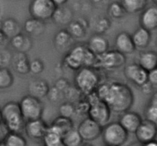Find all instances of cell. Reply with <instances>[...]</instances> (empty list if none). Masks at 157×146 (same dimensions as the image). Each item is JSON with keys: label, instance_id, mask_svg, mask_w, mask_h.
Instances as JSON below:
<instances>
[{"label": "cell", "instance_id": "1", "mask_svg": "<svg viewBox=\"0 0 157 146\" xmlns=\"http://www.w3.org/2000/svg\"><path fill=\"white\" fill-rule=\"evenodd\" d=\"M95 93L112 112L117 113L129 111L134 103V94L131 88L119 81L108 80L101 83Z\"/></svg>", "mask_w": 157, "mask_h": 146}, {"label": "cell", "instance_id": "2", "mask_svg": "<svg viewBox=\"0 0 157 146\" xmlns=\"http://www.w3.org/2000/svg\"><path fill=\"white\" fill-rule=\"evenodd\" d=\"M97 58L98 57L89 50L87 45L80 44L69 51L64 57V62L71 70H78L84 67H95Z\"/></svg>", "mask_w": 157, "mask_h": 146}, {"label": "cell", "instance_id": "3", "mask_svg": "<svg viewBox=\"0 0 157 146\" xmlns=\"http://www.w3.org/2000/svg\"><path fill=\"white\" fill-rule=\"evenodd\" d=\"M100 84L101 77L98 69L84 67L77 70L75 77V85L80 93L87 96L96 91Z\"/></svg>", "mask_w": 157, "mask_h": 146}, {"label": "cell", "instance_id": "4", "mask_svg": "<svg viewBox=\"0 0 157 146\" xmlns=\"http://www.w3.org/2000/svg\"><path fill=\"white\" fill-rule=\"evenodd\" d=\"M1 112L2 121L10 133H21L24 131L25 121L21 114L18 103L15 101L6 103L1 109Z\"/></svg>", "mask_w": 157, "mask_h": 146}, {"label": "cell", "instance_id": "5", "mask_svg": "<svg viewBox=\"0 0 157 146\" xmlns=\"http://www.w3.org/2000/svg\"><path fill=\"white\" fill-rule=\"evenodd\" d=\"M87 102L88 103V117L102 127L110 122L112 111L110 107L98 97L95 92L87 95Z\"/></svg>", "mask_w": 157, "mask_h": 146}, {"label": "cell", "instance_id": "6", "mask_svg": "<svg viewBox=\"0 0 157 146\" xmlns=\"http://www.w3.org/2000/svg\"><path fill=\"white\" fill-rule=\"evenodd\" d=\"M101 136L106 145L124 146L128 140L129 133L119 122H112L103 127Z\"/></svg>", "mask_w": 157, "mask_h": 146}, {"label": "cell", "instance_id": "7", "mask_svg": "<svg viewBox=\"0 0 157 146\" xmlns=\"http://www.w3.org/2000/svg\"><path fill=\"white\" fill-rule=\"evenodd\" d=\"M18 103L25 122L41 119L44 105L41 99L28 94L23 96Z\"/></svg>", "mask_w": 157, "mask_h": 146}, {"label": "cell", "instance_id": "8", "mask_svg": "<svg viewBox=\"0 0 157 146\" xmlns=\"http://www.w3.org/2000/svg\"><path fill=\"white\" fill-rule=\"evenodd\" d=\"M58 6L52 0H32L29 12L33 18L44 21L53 18Z\"/></svg>", "mask_w": 157, "mask_h": 146}, {"label": "cell", "instance_id": "9", "mask_svg": "<svg viewBox=\"0 0 157 146\" xmlns=\"http://www.w3.org/2000/svg\"><path fill=\"white\" fill-rule=\"evenodd\" d=\"M126 56L117 51H110L97 58V63L94 68H102L104 70H112L119 69L125 66Z\"/></svg>", "mask_w": 157, "mask_h": 146}, {"label": "cell", "instance_id": "10", "mask_svg": "<svg viewBox=\"0 0 157 146\" xmlns=\"http://www.w3.org/2000/svg\"><path fill=\"white\" fill-rule=\"evenodd\" d=\"M102 129L103 127L98 122L90 117H87L81 121L77 129L84 142H91L101 136Z\"/></svg>", "mask_w": 157, "mask_h": 146}, {"label": "cell", "instance_id": "11", "mask_svg": "<svg viewBox=\"0 0 157 146\" xmlns=\"http://www.w3.org/2000/svg\"><path fill=\"white\" fill-rule=\"evenodd\" d=\"M124 75L129 81L140 87L148 82V72L138 63H133L124 67Z\"/></svg>", "mask_w": 157, "mask_h": 146}, {"label": "cell", "instance_id": "12", "mask_svg": "<svg viewBox=\"0 0 157 146\" xmlns=\"http://www.w3.org/2000/svg\"><path fill=\"white\" fill-rule=\"evenodd\" d=\"M135 136L138 142L142 145L156 140L157 125L147 119H143L142 122L135 132Z\"/></svg>", "mask_w": 157, "mask_h": 146}, {"label": "cell", "instance_id": "13", "mask_svg": "<svg viewBox=\"0 0 157 146\" xmlns=\"http://www.w3.org/2000/svg\"><path fill=\"white\" fill-rule=\"evenodd\" d=\"M49 125L42 119L28 121L25 124L24 132L28 137L34 140H42Z\"/></svg>", "mask_w": 157, "mask_h": 146}, {"label": "cell", "instance_id": "14", "mask_svg": "<svg viewBox=\"0 0 157 146\" xmlns=\"http://www.w3.org/2000/svg\"><path fill=\"white\" fill-rule=\"evenodd\" d=\"M142 121L143 119L140 115L136 112L129 110L125 113H121L118 122L122 125L123 128L130 134V133H135Z\"/></svg>", "mask_w": 157, "mask_h": 146}, {"label": "cell", "instance_id": "15", "mask_svg": "<svg viewBox=\"0 0 157 146\" xmlns=\"http://www.w3.org/2000/svg\"><path fill=\"white\" fill-rule=\"evenodd\" d=\"M114 46L116 51L125 56L131 54L136 50L131 35L126 32H122L117 35L114 40Z\"/></svg>", "mask_w": 157, "mask_h": 146}, {"label": "cell", "instance_id": "16", "mask_svg": "<svg viewBox=\"0 0 157 146\" xmlns=\"http://www.w3.org/2000/svg\"><path fill=\"white\" fill-rule=\"evenodd\" d=\"M140 23L141 27L150 32L157 29V6H148L141 12Z\"/></svg>", "mask_w": 157, "mask_h": 146}, {"label": "cell", "instance_id": "17", "mask_svg": "<svg viewBox=\"0 0 157 146\" xmlns=\"http://www.w3.org/2000/svg\"><path fill=\"white\" fill-rule=\"evenodd\" d=\"M87 47L97 57L104 54L110 49L109 41L101 35H94L89 39Z\"/></svg>", "mask_w": 157, "mask_h": 146}, {"label": "cell", "instance_id": "18", "mask_svg": "<svg viewBox=\"0 0 157 146\" xmlns=\"http://www.w3.org/2000/svg\"><path fill=\"white\" fill-rule=\"evenodd\" d=\"M131 36L135 47L138 50H144L147 48L150 45L152 38L151 32L141 26L133 32Z\"/></svg>", "mask_w": 157, "mask_h": 146}, {"label": "cell", "instance_id": "19", "mask_svg": "<svg viewBox=\"0 0 157 146\" xmlns=\"http://www.w3.org/2000/svg\"><path fill=\"white\" fill-rule=\"evenodd\" d=\"M29 95L41 99V98L48 94L50 89H49L48 84L45 80L38 79L32 81L29 84Z\"/></svg>", "mask_w": 157, "mask_h": 146}, {"label": "cell", "instance_id": "20", "mask_svg": "<svg viewBox=\"0 0 157 146\" xmlns=\"http://www.w3.org/2000/svg\"><path fill=\"white\" fill-rule=\"evenodd\" d=\"M138 64L147 72L157 68V52L155 51H144L141 52Z\"/></svg>", "mask_w": 157, "mask_h": 146}, {"label": "cell", "instance_id": "21", "mask_svg": "<svg viewBox=\"0 0 157 146\" xmlns=\"http://www.w3.org/2000/svg\"><path fill=\"white\" fill-rule=\"evenodd\" d=\"M0 29L6 38L12 39L16 35L21 34L20 24L14 18H6L0 24Z\"/></svg>", "mask_w": 157, "mask_h": 146}, {"label": "cell", "instance_id": "22", "mask_svg": "<svg viewBox=\"0 0 157 146\" xmlns=\"http://www.w3.org/2000/svg\"><path fill=\"white\" fill-rule=\"evenodd\" d=\"M121 4L126 13L136 14L142 12L147 7L148 0H121Z\"/></svg>", "mask_w": 157, "mask_h": 146}, {"label": "cell", "instance_id": "23", "mask_svg": "<svg viewBox=\"0 0 157 146\" xmlns=\"http://www.w3.org/2000/svg\"><path fill=\"white\" fill-rule=\"evenodd\" d=\"M51 126L55 129L57 132H58L62 136V137L65 133L75 128L74 122L71 118H67L61 116L57 117L52 122Z\"/></svg>", "mask_w": 157, "mask_h": 146}, {"label": "cell", "instance_id": "24", "mask_svg": "<svg viewBox=\"0 0 157 146\" xmlns=\"http://www.w3.org/2000/svg\"><path fill=\"white\" fill-rule=\"evenodd\" d=\"M44 146H66L63 142L62 136L51 125L42 139Z\"/></svg>", "mask_w": 157, "mask_h": 146}, {"label": "cell", "instance_id": "25", "mask_svg": "<svg viewBox=\"0 0 157 146\" xmlns=\"http://www.w3.org/2000/svg\"><path fill=\"white\" fill-rule=\"evenodd\" d=\"M72 41L73 37L66 30H61L58 32L54 38L55 47L60 51H64L68 48L72 43Z\"/></svg>", "mask_w": 157, "mask_h": 146}, {"label": "cell", "instance_id": "26", "mask_svg": "<svg viewBox=\"0 0 157 146\" xmlns=\"http://www.w3.org/2000/svg\"><path fill=\"white\" fill-rule=\"evenodd\" d=\"M11 44L15 49H16L18 52L25 53L29 50H30L32 47V41L30 38L28 36L19 34L15 37L10 39Z\"/></svg>", "mask_w": 157, "mask_h": 146}, {"label": "cell", "instance_id": "27", "mask_svg": "<svg viewBox=\"0 0 157 146\" xmlns=\"http://www.w3.org/2000/svg\"><path fill=\"white\" fill-rule=\"evenodd\" d=\"M29 61L26 57L25 54L18 52L13 58V66L15 71L20 74H27L30 72L29 70Z\"/></svg>", "mask_w": 157, "mask_h": 146}, {"label": "cell", "instance_id": "28", "mask_svg": "<svg viewBox=\"0 0 157 146\" xmlns=\"http://www.w3.org/2000/svg\"><path fill=\"white\" fill-rule=\"evenodd\" d=\"M24 28L30 36H39L44 32V25L43 21L32 18L25 21Z\"/></svg>", "mask_w": 157, "mask_h": 146}, {"label": "cell", "instance_id": "29", "mask_svg": "<svg viewBox=\"0 0 157 146\" xmlns=\"http://www.w3.org/2000/svg\"><path fill=\"white\" fill-rule=\"evenodd\" d=\"M145 119L151 121L157 125V91L153 93L146 107Z\"/></svg>", "mask_w": 157, "mask_h": 146}, {"label": "cell", "instance_id": "30", "mask_svg": "<svg viewBox=\"0 0 157 146\" xmlns=\"http://www.w3.org/2000/svg\"><path fill=\"white\" fill-rule=\"evenodd\" d=\"M62 139L66 146H82L84 142L78 129L75 128H73L65 133L63 136Z\"/></svg>", "mask_w": 157, "mask_h": 146}, {"label": "cell", "instance_id": "31", "mask_svg": "<svg viewBox=\"0 0 157 146\" xmlns=\"http://www.w3.org/2000/svg\"><path fill=\"white\" fill-rule=\"evenodd\" d=\"M2 143L4 146H27V141L21 133H9Z\"/></svg>", "mask_w": 157, "mask_h": 146}, {"label": "cell", "instance_id": "32", "mask_svg": "<svg viewBox=\"0 0 157 146\" xmlns=\"http://www.w3.org/2000/svg\"><path fill=\"white\" fill-rule=\"evenodd\" d=\"M14 76L11 70L7 67L0 68V90H6L12 86Z\"/></svg>", "mask_w": 157, "mask_h": 146}, {"label": "cell", "instance_id": "33", "mask_svg": "<svg viewBox=\"0 0 157 146\" xmlns=\"http://www.w3.org/2000/svg\"><path fill=\"white\" fill-rule=\"evenodd\" d=\"M67 32L73 38H82L85 35V28L78 21H72L69 24Z\"/></svg>", "mask_w": 157, "mask_h": 146}, {"label": "cell", "instance_id": "34", "mask_svg": "<svg viewBox=\"0 0 157 146\" xmlns=\"http://www.w3.org/2000/svg\"><path fill=\"white\" fill-rule=\"evenodd\" d=\"M108 13L111 18L114 19H120L124 16L126 12L121 3L113 2L108 8Z\"/></svg>", "mask_w": 157, "mask_h": 146}, {"label": "cell", "instance_id": "35", "mask_svg": "<svg viewBox=\"0 0 157 146\" xmlns=\"http://www.w3.org/2000/svg\"><path fill=\"white\" fill-rule=\"evenodd\" d=\"M75 111H76V110H75V107L71 103H63L59 108L60 116H64V117L67 118L71 117L74 115V113H75Z\"/></svg>", "mask_w": 157, "mask_h": 146}, {"label": "cell", "instance_id": "36", "mask_svg": "<svg viewBox=\"0 0 157 146\" xmlns=\"http://www.w3.org/2000/svg\"><path fill=\"white\" fill-rule=\"evenodd\" d=\"M44 70V64L41 61L35 59L29 64V70L33 74H39Z\"/></svg>", "mask_w": 157, "mask_h": 146}, {"label": "cell", "instance_id": "37", "mask_svg": "<svg viewBox=\"0 0 157 146\" xmlns=\"http://www.w3.org/2000/svg\"><path fill=\"white\" fill-rule=\"evenodd\" d=\"M10 61V54L6 51H0V68L7 67V64Z\"/></svg>", "mask_w": 157, "mask_h": 146}, {"label": "cell", "instance_id": "38", "mask_svg": "<svg viewBox=\"0 0 157 146\" xmlns=\"http://www.w3.org/2000/svg\"><path fill=\"white\" fill-rule=\"evenodd\" d=\"M148 82L153 87L157 86V68L148 72Z\"/></svg>", "mask_w": 157, "mask_h": 146}, {"label": "cell", "instance_id": "39", "mask_svg": "<svg viewBox=\"0 0 157 146\" xmlns=\"http://www.w3.org/2000/svg\"><path fill=\"white\" fill-rule=\"evenodd\" d=\"M9 133H10V132L9 131L7 126L5 125L4 122H3L2 121L0 122V141H1L2 142V141L4 140L5 138L7 136V135L9 134Z\"/></svg>", "mask_w": 157, "mask_h": 146}, {"label": "cell", "instance_id": "40", "mask_svg": "<svg viewBox=\"0 0 157 146\" xmlns=\"http://www.w3.org/2000/svg\"><path fill=\"white\" fill-rule=\"evenodd\" d=\"M153 87L149 82L146 83V84H144L142 87H140L141 90H142L143 93H145V94H150V93H151L152 91H153Z\"/></svg>", "mask_w": 157, "mask_h": 146}, {"label": "cell", "instance_id": "41", "mask_svg": "<svg viewBox=\"0 0 157 146\" xmlns=\"http://www.w3.org/2000/svg\"><path fill=\"white\" fill-rule=\"evenodd\" d=\"M52 1L55 3V5H56L58 7H59V6H62L63 5L65 4L68 0H52Z\"/></svg>", "mask_w": 157, "mask_h": 146}, {"label": "cell", "instance_id": "42", "mask_svg": "<svg viewBox=\"0 0 157 146\" xmlns=\"http://www.w3.org/2000/svg\"><path fill=\"white\" fill-rule=\"evenodd\" d=\"M143 146H157V140L152 141V142H147V143L144 144Z\"/></svg>", "mask_w": 157, "mask_h": 146}, {"label": "cell", "instance_id": "43", "mask_svg": "<svg viewBox=\"0 0 157 146\" xmlns=\"http://www.w3.org/2000/svg\"><path fill=\"white\" fill-rule=\"evenodd\" d=\"M130 146H143V145L141 143H140V142H136V143L132 144V145Z\"/></svg>", "mask_w": 157, "mask_h": 146}, {"label": "cell", "instance_id": "44", "mask_svg": "<svg viewBox=\"0 0 157 146\" xmlns=\"http://www.w3.org/2000/svg\"><path fill=\"white\" fill-rule=\"evenodd\" d=\"M0 122H2V112H1V109H0Z\"/></svg>", "mask_w": 157, "mask_h": 146}, {"label": "cell", "instance_id": "45", "mask_svg": "<svg viewBox=\"0 0 157 146\" xmlns=\"http://www.w3.org/2000/svg\"><path fill=\"white\" fill-rule=\"evenodd\" d=\"M82 146H93V145H90V144H84Z\"/></svg>", "mask_w": 157, "mask_h": 146}, {"label": "cell", "instance_id": "46", "mask_svg": "<svg viewBox=\"0 0 157 146\" xmlns=\"http://www.w3.org/2000/svg\"><path fill=\"white\" fill-rule=\"evenodd\" d=\"M153 2L155 3V5H156L157 6V0H153Z\"/></svg>", "mask_w": 157, "mask_h": 146}, {"label": "cell", "instance_id": "47", "mask_svg": "<svg viewBox=\"0 0 157 146\" xmlns=\"http://www.w3.org/2000/svg\"><path fill=\"white\" fill-rule=\"evenodd\" d=\"M156 48H157V38H156Z\"/></svg>", "mask_w": 157, "mask_h": 146}, {"label": "cell", "instance_id": "48", "mask_svg": "<svg viewBox=\"0 0 157 146\" xmlns=\"http://www.w3.org/2000/svg\"><path fill=\"white\" fill-rule=\"evenodd\" d=\"M2 143V142H1V141H0V144H1Z\"/></svg>", "mask_w": 157, "mask_h": 146}, {"label": "cell", "instance_id": "49", "mask_svg": "<svg viewBox=\"0 0 157 146\" xmlns=\"http://www.w3.org/2000/svg\"><path fill=\"white\" fill-rule=\"evenodd\" d=\"M104 146H109V145H104Z\"/></svg>", "mask_w": 157, "mask_h": 146}]
</instances>
